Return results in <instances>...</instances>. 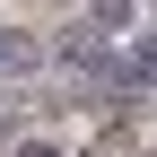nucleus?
<instances>
[{
  "mask_svg": "<svg viewBox=\"0 0 157 157\" xmlns=\"http://www.w3.org/2000/svg\"><path fill=\"white\" fill-rule=\"evenodd\" d=\"M122 87H131V96H148V87H157V35H140V44L122 52Z\"/></svg>",
  "mask_w": 157,
  "mask_h": 157,
  "instance_id": "1",
  "label": "nucleus"
},
{
  "mask_svg": "<svg viewBox=\"0 0 157 157\" xmlns=\"http://www.w3.org/2000/svg\"><path fill=\"white\" fill-rule=\"evenodd\" d=\"M52 52L35 44V35H17V26H0V70H44Z\"/></svg>",
  "mask_w": 157,
  "mask_h": 157,
  "instance_id": "2",
  "label": "nucleus"
},
{
  "mask_svg": "<svg viewBox=\"0 0 157 157\" xmlns=\"http://www.w3.org/2000/svg\"><path fill=\"white\" fill-rule=\"evenodd\" d=\"M131 17H140V0H96L87 9V35H122Z\"/></svg>",
  "mask_w": 157,
  "mask_h": 157,
  "instance_id": "3",
  "label": "nucleus"
},
{
  "mask_svg": "<svg viewBox=\"0 0 157 157\" xmlns=\"http://www.w3.org/2000/svg\"><path fill=\"white\" fill-rule=\"evenodd\" d=\"M17 157H61V148H52V140H26V148H17Z\"/></svg>",
  "mask_w": 157,
  "mask_h": 157,
  "instance_id": "4",
  "label": "nucleus"
}]
</instances>
